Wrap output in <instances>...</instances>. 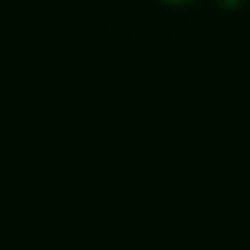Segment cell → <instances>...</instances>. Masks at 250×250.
Masks as SVG:
<instances>
[{"instance_id":"6da1fadb","label":"cell","mask_w":250,"mask_h":250,"mask_svg":"<svg viewBox=\"0 0 250 250\" xmlns=\"http://www.w3.org/2000/svg\"><path fill=\"white\" fill-rule=\"evenodd\" d=\"M244 2H246V0H217V4H220L222 9H229V11L230 9H239Z\"/></svg>"},{"instance_id":"7a4b0ae2","label":"cell","mask_w":250,"mask_h":250,"mask_svg":"<svg viewBox=\"0 0 250 250\" xmlns=\"http://www.w3.org/2000/svg\"><path fill=\"white\" fill-rule=\"evenodd\" d=\"M160 2L171 4V7H187V4H193V2H198V0H160Z\"/></svg>"}]
</instances>
